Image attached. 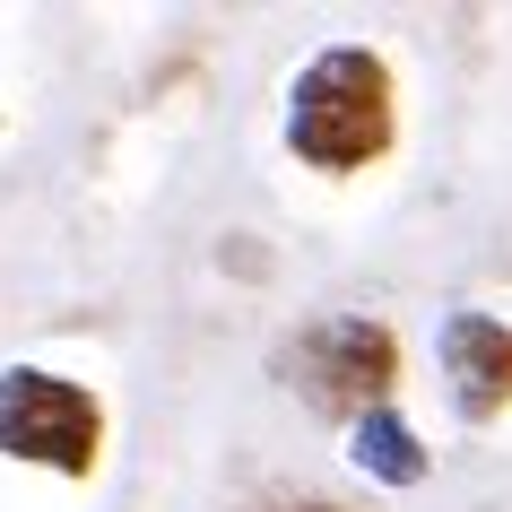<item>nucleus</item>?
<instances>
[{"label":"nucleus","instance_id":"nucleus-1","mask_svg":"<svg viewBox=\"0 0 512 512\" xmlns=\"http://www.w3.org/2000/svg\"><path fill=\"white\" fill-rule=\"evenodd\" d=\"M400 139V79L365 44H330L287 87V148L313 174H365Z\"/></svg>","mask_w":512,"mask_h":512},{"label":"nucleus","instance_id":"nucleus-2","mask_svg":"<svg viewBox=\"0 0 512 512\" xmlns=\"http://www.w3.org/2000/svg\"><path fill=\"white\" fill-rule=\"evenodd\" d=\"M0 452L18 469H53V478H96L105 460V400L53 365H9L0 374Z\"/></svg>","mask_w":512,"mask_h":512},{"label":"nucleus","instance_id":"nucleus-3","mask_svg":"<svg viewBox=\"0 0 512 512\" xmlns=\"http://www.w3.org/2000/svg\"><path fill=\"white\" fill-rule=\"evenodd\" d=\"M278 374L304 391V408L322 417H365V408H391V382H400V330L374 322V313H330V322L296 330Z\"/></svg>","mask_w":512,"mask_h":512},{"label":"nucleus","instance_id":"nucleus-4","mask_svg":"<svg viewBox=\"0 0 512 512\" xmlns=\"http://www.w3.org/2000/svg\"><path fill=\"white\" fill-rule=\"evenodd\" d=\"M443 374H452V400L469 426H495L512 408V322L495 313H452L443 322Z\"/></svg>","mask_w":512,"mask_h":512},{"label":"nucleus","instance_id":"nucleus-5","mask_svg":"<svg viewBox=\"0 0 512 512\" xmlns=\"http://www.w3.org/2000/svg\"><path fill=\"white\" fill-rule=\"evenodd\" d=\"M348 460L374 486H426V469H434V452L417 443V426H408L400 408H365L348 426Z\"/></svg>","mask_w":512,"mask_h":512},{"label":"nucleus","instance_id":"nucleus-6","mask_svg":"<svg viewBox=\"0 0 512 512\" xmlns=\"http://www.w3.org/2000/svg\"><path fill=\"white\" fill-rule=\"evenodd\" d=\"M287 512H348V504H287Z\"/></svg>","mask_w":512,"mask_h":512}]
</instances>
